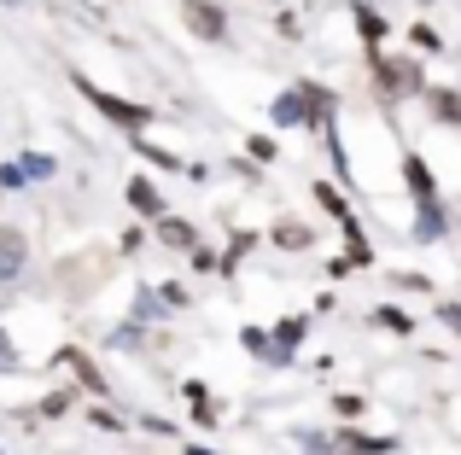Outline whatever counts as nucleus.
<instances>
[{"label":"nucleus","instance_id":"obj_1","mask_svg":"<svg viewBox=\"0 0 461 455\" xmlns=\"http://www.w3.org/2000/svg\"><path fill=\"white\" fill-rule=\"evenodd\" d=\"M181 18H187V30L204 35V41H216V35H222V18H216V6H204V0H187V6H181Z\"/></svg>","mask_w":461,"mask_h":455},{"label":"nucleus","instance_id":"obj_2","mask_svg":"<svg viewBox=\"0 0 461 455\" xmlns=\"http://www.w3.org/2000/svg\"><path fill=\"white\" fill-rule=\"evenodd\" d=\"M380 82H385V94H409V88H420V70L397 65V58H380Z\"/></svg>","mask_w":461,"mask_h":455},{"label":"nucleus","instance_id":"obj_3","mask_svg":"<svg viewBox=\"0 0 461 455\" xmlns=\"http://www.w3.org/2000/svg\"><path fill=\"white\" fill-rule=\"evenodd\" d=\"M6 269H18V234H12V228L0 234V274Z\"/></svg>","mask_w":461,"mask_h":455},{"label":"nucleus","instance_id":"obj_4","mask_svg":"<svg viewBox=\"0 0 461 455\" xmlns=\"http://www.w3.org/2000/svg\"><path fill=\"white\" fill-rule=\"evenodd\" d=\"M164 239L169 245H193V228L187 222H164Z\"/></svg>","mask_w":461,"mask_h":455},{"label":"nucleus","instance_id":"obj_5","mask_svg":"<svg viewBox=\"0 0 461 455\" xmlns=\"http://www.w3.org/2000/svg\"><path fill=\"white\" fill-rule=\"evenodd\" d=\"M129 199H135V205H140V210H158V193H152V187H147V182H135V187H129Z\"/></svg>","mask_w":461,"mask_h":455}]
</instances>
